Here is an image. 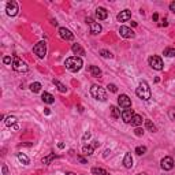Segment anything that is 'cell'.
Masks as SVG:
<instances>
[{
    "instance_id": "cell-1",
    "label": "cell",
    "mask_w": 175,
    "mask_h": 175,
    "mask_svg": "<svg viewBox=\"0 0 175 175\" xmlns=\"http://www.w3.org/2000/svg\"><path fill=\"white\" fill-rule=\"evenodd\" d=\"M65 66H66V69H67L69 71L77 73V71H79V70L82 69V66H84V62H82V59L79 58V56H71V58L66 59Z\"/></svg>"
},
{
    "instance_id": "cell-2",
    "label": "cell",
    "mask_w": 175,
    "mask_h": 175,
    "mask_svg": "<svg viewBox=\"0 0 175 175\" xmlns=\"http://www.w3.org/2000/svg\"><path fill=\"white\" fill-rule=\"evenodd\" d=\"M135 94L138 96L141 100H149V98L152 97V92H151V88H149V85L146 84L145 81L140 82L138 88L135 89Z\"/></svg>"
},
{
    "instance_id": "cell-3",
    "label": "cell",
    "mask_w": 175,
    "mask_h": 175,
    "mask_svg": "<svg viewBox=\"0 0 175 175\" xmlns=\"http://www.w3.org/2000/svg\"><path fill=\"white\" fill-rule=\"evenodd\" d=\"M90 94H92V97L96 98L97 101H107V92H106V89L101 88L100 85H92Z\"/></svg>"
},
{
    "instance_id": "cell-4",
    "label": "cell",
    "mask_w": 175,
    "mask_h": 175,
    "mask_svg": "<svg viewBox=\"0 0 175 175\" xmlns=\"http://www.w3.org/2000/svg\"><path fill=\"white\" fill-rule=\"evenodd\" d=\"M33 52L36 53L40 59H44L45 58V55H47V43L45 41H39V43L34 45Z\"/></svg>"
},
{
    "instance_id": "cell-5",
    "label": "cell",
    "mask_w": 175,
    "mask_h": 175,
    "mask_svg": "<svg viewBox=\"0 0 175 175\" xmlns=\"http://www.w3.org/2000/svg\"><path fill=\"white\" fill-rule=\"evenodd\" d=\"M12 69L15 70V71H18V73H26L27 70H29V67H27V65L25 62H22V60L19 58H17L15 56L14 60H12Z\"/></svg>"
},
{
    "instance_id": "cell-6",
    "label": "cell",
    "mask_w": 175,
    "mask_h": 175,
    "mask_svg": "<svg viewBox=\"0 0 175 175\" xmlns=\"http://www.w3.org/2000/svg\"><path fill=\"white\" fill-rule=\"evenodd\" d=\"M86 23L89 25V27H90V33L93 34V36H97L98 33H100L101 30H103V27H101V25L100 23H97V22H94L93 19H92V18H86Z\"/></svg>"
},
{
    "instance_id": "cell-7",
    "label": "cell",
    "mask_w": 175,
    "mask_h": 175,
    "mask_svg": "<svg viewBox=\"0 0 175 175\" xmlns=\"http://www.w3.org/2000/svg\"><path fill=\"white\" fill-rule=\"evenodd\" d=\"M6 11H7V15L8 17H15L19 11V7H18V3L11 0V2L7 3V7H6Z\"/></svg>"
},
{
    "instance_id": "cell-8",
    "label": "cell",
    "mask_w": 175,
    "mask_h": 175,
    "mask_svg": "<svg viewBox=\"0 0 175 175\" xmlns=\"http://www.w3.org/2000/svg\"><path fill=\"white\" fill-rule=\"evenodd\" d=\"M148 62H149V66H151L152 69H155V70H161L163 69V60H161L160 56H156V55L151 56Z\"/></svg>"
},
{
    "instance_id": "cell-9",
    "label": "cell",
    "mask_w": 175,
    "mask_h": 175,
    "mask_svg": "<svg viewBox=\"0 0 175 175\" xmlns=\"http://www.w3.org/2000/svg\"><path fill=\"white\" fill-rule=\"evenodd\" d=\"M118 106L125 108V110L131 108V100H130V97L127 96V94H120V96L118 97Z\"/></svg>"
},
{
    "instance_id": "cell-10",
    "label": "cell",
    "mask_w": 175,
    "mask_h": 175,
    "mask_svg": "<svg viewBox=\"0 0 175 175\" xmlns=\"http://www.w3.org/2000/svg\"><path fill=\"white\" fill-rule=\"evenodd\" d=\"M160 165L164 171H171L174 168V159L170 157V156H165L164 159H161Z\"/></svg>"
},
{
    "instance_id": "cell-11",
    "label": "cell",
    "mask_w": 175,
    "mask_h": 175,
    "mask_svg": "<svg viewBox=\"0 0 175 175\" xmlns=\"http://www.w3.org/2000/svg\"><path fill=\"white\" fill-rule=\"evenodd\" d=\"M119 34L123 37V39H134V36H135L134 31L127 26H120L119 27Z\"/></svg>"
},
{
    "instance_id": "cell-12",
    "label": "cell",
    "mask_w": 175,
    "mask_h": 175,
    "mask_svg": "<svg viewBox=\"0 0 175 175\" xmlns=\"http://www.w3.org/2000/svg\"><path fill=\"white\" fill-rule=\"evenodd\" d=\"M59 36L66 41H73L74 40V34L71 33V30L66 29V27H59Z\"/></svg>"
},
{
    "instance_id": "cell-13",
    "label": "cell",
    "mask_w": 175,
    "mask_h": 175,
    "mask_svg": "<svg viewBox=\"0 0 175 175\" xmlns=\"http://www.w3.org/2000/svg\"><path fill=\"white\" fill-rule=\"evenodd\" d=\"M94 17H96V19H98V21H104L108 18V11L103 7H97L96 12H94Z\"/></svg>"
},
{
    "instance_id": "cell-14",
    "label": "cell",
    "mask_w": 175,
    "mask_h": 175,
    "mask_svg": "<svg viewBox=\"0 0 175 175\" xmlns=\"http://www.w3.org/2000/svg\"><path fill=\"white\" fill-rule=\"evenodd\" d=\"M134 115H135L134 111L130 110V108H127V110L122 111V115H120V116H122V119H123V122H125V123H130Z\"/></svg>"
},
{
    "instance_id": "cell-15",
    "label": "cell",
    "mask_w": 175,
    "mask_h": 175,
    "mask_svg": "<svg viewBox=\"0 0 175 175\" xmlns=\"http://www.w3.org/2000/svg\"><path fill=\"white\" fill-rule=\"evenodd\" d=\"M130 18H131V11L130 10H123V11H120L119 14H118L116 19L119 22H126V21H129Z\"/></svg>"
},
{
    "instance_id": "cell-16",
    "label": "cell",
    "mask_w": 175,
    "mask_h": 175,
    "mask_svg": "<svg viewBox=\"0 0 175 175\" xmlns=\"http://www.w3.org/2000/svg\"><path fill=\"white\" fill-rule=\"evenodd\" d=\"M41 100H43L45 104H53L55 103V97H53L51 93H47V92H44V93L41 94Z\"/></svg>"
},
{
    "instance_id": "cell-17",
    "label": "cell",
    "mask_w": 175,
    "mask_h": 175,
    "mask_svg": "<svg viewBox=\"0 0 175 175\" xmlns=\"http://www.w3.org/2000/svg\"><path fill=\"white\" fill-rule=\"evenodd\" d=\"M123 165H125L126 168H131L133 167V156L130 152H127L125 155V159H123Z\"/></svg>"
},
{
    "instance_id": "cell-18",
    "label": "cell",
    "mask_w": 175,
    "mask_h": 175,
    "mask_svg": "<svg viewBox=\"0 0 175 175\" xmlns=\"http://www.w3.org/2000/svg\"><path fill=\"white\" fill-rule=\"evenodd\" d=\"M71 51L78 56H84L85 55V49L81 47V44H73L71 47Z\"/></svg>"
},
{
    "instance_id": "cell-19",
    "label": "cell",
    "mask_w": 175,
    "mask_h": 175,
    "mask_svg": "<svg viewBox=\"0 0 175 175\" xmlns=\"http://www.w3.org/2000/svg\"><path fill=\"white\" fill-rule=\"evenodd\" d=\"M110 112H111V116H112V119H118V118H120L122 115V112H120V110L115 106H111L110 107Z\"/></svg>"
},
{
    "instance_id": "cell-20",
    "label": "cell",
    "mask_w": 175,
    "mask_h": 175,
    "mask_svg": "<svg viewBox=\"0 0 175 175\" xmlns=\"http://www.w3.org/2000/svg\"><path fill=\"white\" fill-rule=\"evenodd\" d=\"M88 70H89V73H90L93 77H101V70L97 67V66H89L88 67Z\"/></svg>"
},
{
    "instance_id": "cell-21",
    "label": "cell",
    "mask_w": 175,
    "mask_h": 175,
    "mask_svg": "<svg viewBox=\"0 0 175 175\" xmlns=\"http://www.w3.org/2000/svg\"><path fill=\"white\" fill-rule=\"evenodd\" d=\"M52 82H53V85L58 88V90L60 92V93H66V92H67V88H66V85H63L62 82L59 81V79H53Z\"/></svg>"
},
{
    "instance_id": "cell-22",
    "label": "cell",
    "mask_w": 175,
    "mask_h": 175,
    "mask_svg": "<svg viewBox=\"0 0 175 175\" xmlns=\"http://www.w3.org/2000/svg\"><path fill=\"white\" fill-rule=\"evenodd\" d=\"M131 123L133 126H135V127H140L142 125V116L141 115H138V114H135L134 116H133V119H131Z\"/></svg>"
},
{
    "instance_id": "cell-23",
    "label": "cell",
    "mask_w": 175,
    "mask_h": 175,
    "mask_svg": "<svg viewBox=\"0 0 175 175\" xmlns=\"http://www.w3.org/2000/svg\"><path fill=\"white\" fill-rule=\"evenodd\" d=\"M93 152H94V146L93 145H84L82 146V153L84 155L90 156V155H93Z\"/></svg>"
},
{
    "instance_id": "cell-24",
    "label": "cell",
    "mask_w": 175,
    "mask_h": 175,
    "mask_svg": "<svg viewBox=\"0 0 175 175\" xmlns=\"http://www.w3.org/2000/svg\"><path fill=\"white\" fill-rule=\"evenodd\" d=\"M4 123H6V126L7 127H11V126L17 127V118L15 116H8L7 119L4 120Z\"/></svg>"
},
{
    "instance_id": "cell-25",
    "label": "cell",
    "mask_w": 175,
    "mask_h": 175,
    "mask_svg": "<svg viewBox=\"0 0 175 175\" xmlns=\"http://www.w3.org/2000/svg\"><path fill=\"white\" fill-rule=\"evenodd\" d=\"M92 174H94V175H111L110 173H107L104 168H98V167L92 168Z\"/></svg>"
},
{
    "instance_id": "cell-26",
    "label": "cell",
    "mask_w": 175,
    "mask_h": 175,
    "mask_svg": "<svg viewBox=\"0 0 175 175\" xmlns=\"http://www.w3.org/2000/svg\"><path fill=\"white\" fill-rule=\"evenodd\" d=\"M17 157H18V160H19L22 164H25V165H27V164L30 163L29 157H27V156L25 155V153H18V155H17Z\"/></svg>"
},
{
    "instance_id": "cell-27",
    "label": "cell",
    "mask_w": 175,
    "mask_h": 175,
    "mask_svg": "<svg viewBox=\"0 0 175 175\" xmlns=\"http://www.w3.org/2000/svg\"><path fill=\"white\" fill-rule=\"evenodd\" d=\"M145 127L149 130V131H152V133H156V131H157V129H156V126L153 125V122H152V120H149V119L145 120Z\"/></svg>"
},
{
    "instance_id": "cell-28",
    "label": "cell",
    "mask_w": 175,
    "mask_h": 175,
    "mask_svg": "<svg viewBox=\"0 0 175 175\" xmlns=\"http://www.w3.org/2000/svg\"><path fill=\"white\" fill-rule=\"evenodd\" d=\"M30 90L33 92V93H39L41 90V84L40 82H33V84H30Z\"/></svg>"
},
{
    "instance_id": "cell-29",
    "label": "cell",
    "mask_w": 175,
    "mask_h": 175,
    "mask_svg": "<svg viewBox=\"0 0 175 175\" xmlns=\"http://www.w3.org/2000/svg\"><path fill=\"white\" fill-rule=\"evenodd\" d=\"M163 55L164 56H167V58H173V56H175V48H165L164 51H163Z\"/></svg>"
},
{
    "instance_id": "cell-30",
    "label": "cell",
    "mask_w": 175,
    "mask_h": 175,
    "mask_svg": "<svg viewBox=\"0 0 175 175\" xmlns=\"http://www.w3.org/2000/svg\"><path fill=\"white\" fill-rule=\"evenodd\" d=\"M100 56H103V58H106V59H111L112 58V53H111L110 51H107V49H101L100 51Z\"/></svg>"
},
{
    "instance_id": "cell-31",
    "label": "cell",
    "mask_w": 175,
    "mask_h": 175,
    "mask_svg": "<svg viewBox=\"0 0 175 175\" xmlns=\"http://www.w3.org/2000/svg\"><path fill=\"white\" fill-rule=\"evenodd\" d=\"M56 157H58V156H56V155H49V156H47V157H44L43 159V163L44 164H49L51 163V161H52L53 160V159H56Z\"/></svg>"
},
{
    "instance_id": "cell-32",
    "label": "cell",
    "mask_w": 175,
    "mask_h": 175,
    "mask_svg": "<svg viewBox=\"0 0 175 175\" xmlns=\"http://www.w3.org/2000/svg\"><path fill=\"white\" fill-rule=\"evenodd\" d=\"M146 151H148V149H146V146H137L135 148V153L137 155H145L146 153Z\"/></svg>"
},
{
    "instance_id": "cell-33",
    "label": "cell",
    "mask_w": 175,
    "mask_h": 175,
    "mask_svg": "<svg viewBox=\"0 0 175 175\" xmlns=\"http://www.w3.org/2000/svg\"><path fill=\"white\" fill-rule=\"evenodd\" d=\"M12 60H14V58H11V56H4L3 58V63L4 65H12Z\"/></svg>"
},
{
    "instance_id": "cell-34",
    "label": "cell",
    "mask_w": 175,
    "mask_h": 175,
    "mask_svg": "<svg viewBox=\"0 0 175 175\" xmlns=\"http://www.w3.org/2000/svg\"><path fill=\"white\" fill-rule=\"evenodd\" d=\"M168 116L171 120H175V108H170L168 110Z\"/></svg>"
},
{
    "instance_id": "cell-35",
    "label": "cell",
    "mask_w": 175,
    "mask_h": 175,
    "mask_svg": "<svg viewBox=\"0 0 175 175\" xmlns=\"http://www.w3.org/2000/svg\"><path fill=\"white\" fill-rule=\"evenodd\" d=\"M134 134H135L137 137H141L142 134H144V130H142L141 127H137V129L134 130Z\"/></svg>"
},
{
    "instance_id": "cell-36",
    "label": "cell",
    "mask_w": 175,
    "mask_h": 175,
    "mask_svg": "<svg viewBox=\"0 0 175 175\" xmlns=\"http://www.w3.org/2000/svg\"><path fill=\"white\" fill-rule=\"evenodd\" d=\"M77 160L79 161V163H82V164H86L88 163V159L82 157V156H77Z\"/></svg>"
},
{
    "instance_id": "cell-37",
    "label": "cell",
    "mask_w": 175,
    "mask_h": 175,
    "mask_svg": "<svg viewBox=\"0 0 175 175\" xmlns=\"http://www.w3.org/2000/svg\"><path fill=\"white\" fill-rule=\"evenodd\" d=\"M108 90H111V92H114V93H115V92L118 90V88L114 84H108Z\"/></svg>"
},
{
    "instance_id": "cell-38",
    "label": "cell",
    "mask_w": 175,
    "mask_h": 175,
    "mask_svg": "<svg viewBox=\"0 0 175 175\" xmlns=\"http://www.w3.org/2000/svg\"><path fill=\"white\" fill-rule=\"evenodd\" d=\"M167 25H168V22H167V18H163V19H161L160 21V23H159V26H160V27H165V26H167Z\"/></svg>"
},
{
    "instance_id": "cell-39",
    "label": "cell",
    "mask_w": 175,
    "mask_h": 175,
    "mask_svg": "<svg viewBox=\"0 0 175 175\" xmlns=\"http://www.w3.org/2000/svg\"><path fill=\"white\" fill-rule=\"evenodd\" d=\"M170 10L175 14V2H171V3H170Z\"/></svg>"
},
{
    "instance_id": "cell-40",
    "label": "cell",
    "mask_w": 175,
    "mask_h": 175,
    "mask_svg": "<svg viewBox=\"0 0 175 175\" xmlns=\"http://www.w3.org/2000/svg\"><path fill=\"white\" fill-rule=\"evenodd\" d=\"M89 137H90V133H85V134H84V137H82V138H84V140H88L89 138Z\"/></svg>"
},
{
    "instance_id": "cell-41",
    "label": "cell",
    "mask_w": 175,
    "mask_h": 175,
    "mask_svg": "<svg viewBox=\"0 0 175 175\" xmlns=\"http://www.w3.org/2000/svg\"><path fill=\"white\" fill-rule=\"evenodd\" d=\"M7 167H6V165H3V175H7Z\"/></svg>"
},
{
    "instance_id": "cell-42",
    "label": "cell",
    "mask_w": 175,
    "mask_h": 175,
    "mask_svg": "<svg viewBox=\"0 0 175 175\" xmlns=\"http://www.w3.org/2000/svg\"><path fill=\"white\" fill-rule=\"evenodd\" d=\"M152 19H153L155 22H157V19H159V15H157V14H153V17H152Z\"/></svg>"
},
{
    "instance_id": "cell-43",
    "label": "cell",
    "mask_w": 175,
    "mask_h": 175,
    "mask_svg": "<svg viewBox=\"0 0 175 175\" xmlns=\"http://www.w3.org/2000/svg\"><path fill=\"white\" fill-rule=\"evenodd\" d=\"M93 146H94V148H97V146H100V142H98V141H93Z\"/></svg>"
},
{
    "instance_id": "cell-44",
    "label": "cell",
    "mask_w": 175,
    "mask_h": 175,
    "mask_svg": "<svg viewBox=\"0 0 175 175\" xmlns=\"http://www.w3.org/2000/svg\"><path fill=\"white\" fill-rule=\"evenodd\" d=\"M58 146H59L60 149H63V148H65V144H63V142H59V144H58Z\"/></svg>"
},
{
    "instance_id": "cell-45",
    "label": "cell",
    "mask_w": 175,
    "mask_h": 175,
    "mask_svg": "<svg viewBox=\"0 0 175 175\" xmlns=\"http://www.w3.org/2000/svg\"><path fill=\"white\" fill-rule=\"evenodd\" d=\"M108 153H111V152H110V151H108V149H107V151L104 152V157H107V156H108Z\"/></svg>"
},
{
    "instance_id": "cell-46",
    "label": "cell",
    "mask_w": 175,
    "mask_h": 175,
    "mask_svg": "<svg viewBox=\"0 0 175 175\" xmlns=\"http://www.w3.org/2000/svg\"><path fill=\"white\" fill-rule=\"evenodd\" d=\"M44 112H45V114H47V115H49V114H51V111L48 110V108H45V111H44Z\"/></svg>"
},
{
    "instance_id": "cell-47",
    "label": "cell",
    "mask_w": 175,
    "mask_h": 175,
    "mask_svg": "<svg viewBox=\"0 0 175 175\" xmlns=\"http://www.w3.org/2000/svg\"><path fill=\"white\" fill-rule=\"evenodd\" d=\"M51 23H52V25H53V26H56V25H58V22H56V21H53V19H52V22H51Z\"/></svg>"
},
{
    "instance_id": "cell-48",
    "label": "cell",
    "mask_w": 175,
    "mask_h": 175,
    "mask_svg": "<svg viewBox=\"0 0 175 175\" xmlns=\"http://www.w3.org/2000/svg\"><path fill=\"white\" fill-rule=\"evenodd\" d=\"M137 175H148L146 173H141V174H137Z\"/></svg>"
},
{
    "instance_id": "cell-49",
    "label": "cell",
    "mask_w": 175,
    "mask_h": 175,
    "mask_svg": "<svg viewBox=\"0 0 175 175\" xmlns=\"http://www.w3.org/2000/svg\"><path fill=\"white\" fill-rule=\"evenodd\" d=\"M67 175H75L74 173H67Z\"/></svg>"
}]
</instances>
